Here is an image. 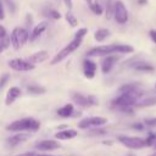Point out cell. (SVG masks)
Masks as SVG:
<instances>
[{
  "mask_svg": "<svg viewBox=\"0 0 156 156\" xmlns=\"http://www.w3.org/2000/svg\"><path fill=\"white\" fill-rule=\"evenodd\" d=\"M133 46L128 44H108V45H100L94 46L87 51L88 57H96V56H106L111 54H130L133 52Z\"/></svg>",
  "mask_w": 156,
  "mask_h": 156,
  "instance_id": "obj_1",
  "label": "cell"
},
{
  "mask_svg": "<svg viewBox=\"0 0 156 156\" xmlns=\"http://www.w3.org/2000/svg\"><path fill=\"white\" fill-rule=\"evenodd\" d=\"M141 94L138 93H119L118 96H116L111 101V106L121 110V111H132V106L135 105L138 99H140Z\"/></svg>",
  "mask_w": 156,
  "mask_h": 156,
  "instance_id": "obj_2",
  "label": "cell"
},
{
  "mask_svg": "<svg viewBox=\"0 0 156 156\" xmlns=\"http://www.w3.org/2000/svg\"><path fill=\"white\" fill-rule=\"evenodd\" d=\"M40 129V122L32 117H24L21 119H16L11 122L6 130L9 132H37Z\"/></svg>",
  "mask_w": 156,
  "mask_h": 156,
  "instance_id": "obj_3",
  "label": "cell"
},
{
  "mask_svg": "<svg viewBox=\"0 0 156 156\" xmlns=\"http://www.w3.org/2000/svg\"><path fill=\"white\" fill-rule=\"evenodd\" d=\"M82 43H83V38H77V37H74L63 49H61V50L51 58L50 65H57V63H60L61 61H63L65 58H67L71 54H73V52L82 45Z\"/></svg>",
  "mask_w": 156,
  "mask_h": 156,
  "instance_id": "obj_4",
  "label": "cell"
},
{
  "mask_svg": "<svg viewBox=\"0 0 156 156\" xmlns=\"http://www.w3.org/2000/svg\"><path fill=\"white\" fill-rule=\"evenodd\" d=\"M11 45L15 50H20L28 40H29V32L23 27H15L10 34Z\"/></svg>",
  "mask_w": 156,
  "mask_h": 156,
  "instance_id": "obj_5",
  "label": "cell"
},
{
  "mask_svg": "<svg viewBox=\"0 0 156 156\" xmlns=\"http://www.w3.org/2000/svg\"><path fill=\"white\" fill-rule=\"evenodd\" d=\"M71 98H72V101L74 104H77L78 106H82V107H91V106L99 105L98 98L95 95H91V94H84L80 91H72Z\"/></svg>",
  "mask_w": 156,
  "mask_h": 156,
  "instance_id": "obj_6",
  "label": "cell"
},
{
  "mask_svg": "<svg viewBox=\"0 0 156 156\" xmlns=\"http://www.w3.org/2000/svg\"><path fill=\"white\" fill-rule=\"evenodd\" d=\"M117 140L126 146L127 149H132V150H139V149H144L146 147V143L145 139L139 138V136H129V135H118Z\"/></svg>",
  "mask_w": 156,
  "mask_h": 156,
  "instance_id": "obj_7",
  "label": "cell"
},
{
  "mask_svg": "<svg viewBox=\"0 0 156 156\" xmlns=\"http://www.w3.org/2000/svg\"><path fill=\"white\" fill-rule=\"evenodd\" d=\"M113 17L116 20V22L118 24H124L128 22L129 15H128V10L124 5L123 1L117 0L115 1V9H113Z\"/></svg>",
  "mask_w": 156,
  "mask_h": 156,
  "instance_id": "obj_8",
  "label": "cell"
},
{
  "mask_svg": "<svg viewBox=\"0 0 156 156\" xmlns=\"http://www.w3.org/2000/svg\"><path fill=\"white\" fill-rule=\"evenodd\" d=\"M107 123V118L101 117V116H90L87 118H83L79 121L78 127L80 129H88V128H94V127H102L104 124Z\"/></svg>",
  "mask_w": 156,
  "mask_h": 156,
  "instance_id": "obj_9",
  "label": "cell"
},
{
  "mask_svg": "<svg viewBox=\"0 0 156 156\" xmlns=\"http://www.w3.org/2000/svg\"><path fill=\"white\" fill-rule=\"evenodd\" d=\"M7 65L11 69L17 71V72H28V71H32L35 68V65H33L28 60H23V58H12L9 61Z\"/></svg>",
  "mask_w": 156,
  "mask_h": 156,
  "instance_id": "obj_10",
  "label": "cell"
},
{
  "mask_svg": "<svg viewBox=\"0 0 156 156\" xmlns=\"http://www.w3.org/2000/svg\"><path fill=\"white\" fill-rule=\"evenodd\" d=\"M118 55L116 54H111V55H106L104 56L102 61H101V72L104 74H107L112 71V68L115 67V65L117 63L118 61Z\"/></svg>",
  "mask_w": 156,
  "mask_h": 156,
  "instance_id": "obj_11",
  "label": "cell"
},
{
  "mask_svg": "<svg viewBox=\"0 0 156 156\" xmlns=\"http://www.w3.org/2000/svg\"><path fill=\"white\" fill-rule=\"evenodd\" d=\"M82 68H83V74L87 79H93L96 74V71H98V65L96 62H94L93 60L90 58H85L83 61V65H82Z\"/></svg>",
  "mask_w": 156,
  "mask_h": 156,
  "instance_id": "obj_12",
  "label": "cell"
},
{
  "mask_svg": "<svg viewBox=\"0 0 156 156\" xmlns=\"http://www.w3.org/2000/svg\"><path fill=\"white\" fill-rule=\"evenodd\" d=\"M29 139V134L27 133H23V132H16V134L9 136L6 139V145L10 146V147H16L18 146L20 144H23L24 141H27Z\"/></svg>",
  "mask_w": 156,
  "mask_h": 156,
  "instance_id": "obj_13",
  "label": "cell"
},
{
  "mask_svg": "<svg viewBox=\"0 0 156 156\" xmlns=\"http://www.w3.org/2000/svg\"><path fill=\"white\" fill-rule=\"evenodd\" d=\"M56 113L61 118H73L74 116H79L80 115V112H76L74 105L71 104V102L69 104H65L62 107H58Z\"/></svg>",
  "mask_w": 156,
  "mask_h": 156,
  "instance_id": "obj_14",
  "label": "cell"
},
{
  "mask_svg": "<svg viewBox=\"0 0 156 156\" xmlns=\"http://www.w3.org/2000/svg\"><path fill=\"white\" fill-rule=\"evenodd\" d=\"M61 147V144L58 140H54V139H44L40 140L39 143H37V149L41 150V151H54Z\"/></svg>",
  "mask_w": 156,
  "mask_h": 156,
  "instance_id": "obj_15",
  "label": "cell"
},
{
  "mask_svg": "<svg viewBox=\"0 0 156 156\" xmlns=\"http://www.w3.org/2000/svg\"><path fill=\"white\" fill-rule=\"evenodd\" d=\"M22 95V90L21 88L13 85V87H10V89L6 91V95H5V105L6 106H10L12 105L18 98H21Z\"/></svg>",
  "mask_w": 156,
  "mask_h": 156,
  "instance_id": "obj_16",
  "label": "cell"
},
{
  "mask_svg": "<svg viewBox=\"0 0 156 156\" xmlns=\"http://www.w3.org/2000/svg\"><path fill=\"white\" fill-rule=\"evenodd\" d=\"M48 26H49L48 21H41V22H39L38 24H35L34 28L32 29L30 34H29V41H35V40L48 29Z\"/></svg>",
  "mask_w": 156,
  "mask_h": 156,
  "instance_id": "obj_17",
  "label": "cell"
},
{
  "mask_svg": "<svg viewBox=\"0 0 156 156\" xmlns=\"http://www.w3.org/2000/svg\"><path fill=\"white\" fill-rule=\"evenodd\" d=\"M49 58V52L46 50H39L34 54H32L28 57V61L32 62L33 65H38V63H43Z\"/></svg>",
  "mask_w": 156,
  "mask_h": 156,
  "instance_id": "obj_18",
  "label": "cell"
},
{
  "mask_svg": "<svg viewBox=\"0 0 156 156\" xmlns=\"http://www.w3.org/2000/svg\"><path fill=\"white\" fill-rule=\"evenodd\" d=\"M77 135H78V132L76 129H62L55 134V138L57 140H71V139H74Z\"/></svg>",
  "mask_w": 156,
  "mask_h": 156,
  "instance_id": "obj_19",
  "label": "cell"
},
{
  "mask_svg": "<svg viewBox=\"0 0 156 156\" xmlns=\"http://www.w3.org/2000/svg\"><path fill=\"white\" fill-rule=\"evenodd\" d=\"M132 67L135 69V71H139V72H146V73H150V72H154L155 71V67L147 62H144V61H139V62H135L132 65Z\"/></svg>",
  "mask_w": 156,
  "mask_h": 156,
  "instance_id": "obj_20",
  "label": "cell"
},
{
  "mask_svg": "<svg viewBox=\"0 0 156 156\" xmlns=\"http://www.w3.org/2000/svg\"><path fill=\"white\" fill-rule=\"evenodd\" d=\"M110 34H111V32L107 28H99L94 33V39L98 43H102V41H105L110 37Z\"/></svg>",
  "mask_w": 156,
  "mask_h": 156,
  "instance_id": "obj_21",
  "label": "cell"
},
{
  "mask_svg": "<svg viewBox=\"0 0 156 156\" xmlns=\"http://www.w3.org/2000/svg\"><path fill=\"white\" fill-rule=\"evenodd\" d=\"M156 105V96H147V98H140L135 102V107H147V106H154Z\"/></svg>",
  "mask_w": 156,
  "mask_h": 156,
  "instance_id": "obj_22",
  "label": "cell"
},
{
  "mask_svg": "<svg viewBox=\"0 0 156 156\" xmlns=\"http://www.w3.org/2000/svg\"><path fill=\"white\" fill-rule=\"evenodd\" d=\"M27 93L28 94H33V95H40V94L46 93V89L44 87H41V85L33 84V85H28L27 87Z\"/></svg>",
  "mask_w": 156,
  "mask_h": 156,
  "instance_id": "obj_23",
  "label": "cell"
},
{
  "mask_svg": "<svg viewBox=\"0 0 156 156\" xmlns=\"http://www.w3.org/2000/svg\"><path fill=\"white\" fill-rule=\"evenodd\" d=\"M89 9H90L91 12L95 13L96 16H100V15H102V12H104L102 5H100V2H98V1H91V2L89 4Z\"/></svg>",
  "mask_w": 156,
  "mask_h": 156,
  "instance_id": "obj_24",
  "label": "cell"
},
{
  "mask_svg": "<svg viewBox=\"0 0 156 156\" xmlns=\"http://www.w3.org/2000/svg\"><path fill=\"white\" fill-rule=\"evenodd\" d=\"M65 20L67 21V23H68L71 27H77V26H78V20H77V17H76L71 11H67V12H66Z\"/></svg>",
  "mask_w": 156,
  "mask_h": 156,
  "instance_id": "obj_25",
  "label": "cell"
},
{
  "mask_svg": "<svg viewBox=\"0 0 156 156\" xmlns=\"http://www.w3.org/2000/svg\"><path fill=\"white\" fill-rule=\"evenodd\" d=\"M44 15L46 17L51 18V20H60L61 18V13L57 10H55V9H46L44 11Z\"/></svg>",
  "mask_w": 156,
  "mask_h": 156,
  "instance_id": "obj_26",
  "label": "cell"
},
{
  "mask_svg": "<svg viewBox=\"0 0 156 156\" xmlns=\"http://www.w3.org/2000/svg\"><path fill=\"white\" fill-rule=\"evenodd\" d=\"M113 9H115V1L112 0H107L106 1V18L110 20L113 17Z\"/></svg>",
  "mask_w": 156,
  "mask_h": 156,
  "instance_id": "obj_27",
  "label": "cell"
},
{
  "mask_svg": "<svg viewBox=\"0 0 156 156\" xmlns=\"http://www.w3.org/2000/svg\"><path fill=\"white\" fill-rule=\"evenodd\" d=\"M145 143H146V146H154L156 144V134L155 133H150L147 135V138L145 139Z\"/></svg>",
  "mask_w": 156,
  "mask_h": 156,
  "instance_id": "obj_28",
  "label": "cell"
},
{
  "mask_svg": "<svg viewBox=\"0 0 156 156\" xmlns=\"http://www.w3.org/2000/svg\"><path fill=\"white\" fill-rule=\"evenodd\" d=\"M88 134L89 135H104V134H106V130L102 129L101 127H94V129L90 130Z\"/></svg>",
  "mask_w": 156,
  "mask_h": 156,
  "instance_id": "obj_29",
  "label": "cell"
},
{
  "mask_svg": "<svg viewBox=\"0 0 156 156\" xmlns=\"http://www.w3.org/2000/svg\"><path fill=\"white\" fill-rule=\"evenodd\" d=\"M9 79H10V74L9 73H2L0 76V90L6 85V83L9 82Z\"/></svg>",
  "mask_w": 156,
  "mask_h": 156,
  "instance_id": "obj_30",
  "label": "cell"
},
{
  "mask_svg": "<svg viewBox=\"0 0 156 156\" xmlns=\"http://www.w3.org/2000/svg\"><path fill=\"white\" fill-rule=\"evenodd\" d=\"M87 34H88V29H87L85 27H83V28H79V29L74 33V37H77V38H84Z\"/></svg>",
  "mask_w": 156,
  "mask_h": 156,
  "instance_id": "obj_31",
  "label": "cell"
},
{
  "mask_svg": "<svg viewBox=\"0 0 156 156\" xmlns=\"http://www.w3.org/2000/svg\"><path fill=\"white\" fill-rule=\"evenodd\" d=\"M0 43H1V45L4 46V49H7V48L11 45V39H10V35H6V37L1 38V39H0Z\"/></svg>",
  "mask_w": 156,
  "mask_h": 156,
  "instance_id": "obj_32",
  "label": "cell"
},
{
  "mask_svg": "<svg viewBox=\"0 0 156 156\" xmlns=\"http://www.w3.org/2000/svg\"><path fill=\"white\" fill-rule=\"evenodd\" d=\"M5 2H6V5H7L10 12H11V13H15V12H16V9H17L15 1H13V0H5Z\"/></svg>",
  "mask_w": 156,
  "mask_h": 156,
  "instance_id": "obj_33",
  "label": "cell"
},
{
  "mask_svg": "<svg viewBox=\"0 0 156 156\" xmlns=\"http://www.w3.org/2000/svg\"><path fill=\"white\" fill-rule=\"evenodd\" d=\"M144 124H146L147 127H156V117L146 118V119L144 121Z\"/></svg>",
  "mask_w": 156,
  "mask_h": 156,
  "instance_id": "obj_34",
  "label": "cell"
},
{
  "mask_svg": "<svg viewBox=\"0 0 156 156\" xmlns=\"http://www.w3.org/2000/svg\"><path fill=\"white\" fill-rule=\"evenodd\" d=\"M132 128H133V129H136V130H143V129H144V123H141V122L133 123V124H132Z\"/></svg>",
  "mask_w": 156,
  "mask_h": 156,
  "instance_id": "obj_35",
  "label": "cell"
},
{
  "mask_svg": "<svg viewBox=\"0 0 156 156\" xmlns=\"http://www.w3.org/2000/svg\"><path fill=\"white\" fill-rule=\"evenodd\" d=\"M4 18H5V9H4L2 0H0V21H2Z\"/></svg>",
  "mask_w": 156,
  "mask_h": 156,
  "instance_id": "obj_36",
  "label": "cell"
},
{
  "mask_svg": "<svg viewBox=\"0 0 156 156\" xmlns=\"http://www.w3.org/2000/svg\"><path fill=\"white\" fill-rule=\"evenodd\" d=\"M149 35H150V39L156 44V29H151L149 32Z\"/></svg>",
  "mask_w": 156,
  "mask_h": 156,
  "instance_id": "obj_37",
  "label": "cell"
},
{
  "mask_svg": "<svg viewBox=\"0 0 156 156\" xmlns=\"http://www.w3.org/2000/svg\"><path fill=\"white\" fill-rule=\"evenodd\" d=\"M6 35H7V30H6V28H5L4 26L0 24V39L4 38V37H6Z\"/></svg>",
  "mask_w": 156,
  "mask_h": 156,
  "instance_id": "obj_38",
  "label": "cell"
},
{
  "mask_svg": "<svg viewBox=\"0 0 156 156\" xmlns=\"http://www.w3.org/2000/svg\"><path fill=\"white\" fill-rule=\"evenodd\" d=\"M63 2H65V5L68 7V10H71L72 9V6H73V0H62Z\"/></svg>",
  "mask_w": 156,
  "mask_h": 156,
  "instance_id": "obj_39",
  "label": "cell"
},
{
  "mask_svg": "<svg viewBox=\"0 0 156 156\" xmlns=\"http://www.w3.org/2000/svg\"><path fill=\"white\" fill-rule=\"evenodd\" d=\"M17 156H37V154L34 151H28V152H23L21 155H17Z\"/></svg>",
  "mask_w": 156,
  "mask_h": 156,
  "instance_id": "obj_40",
  "label": "cell"
},
{
  "mask_svg": "<svg viewBox=\"0 0 156 156\" xmlns=\"http://www.w3.org/2000/svg\"><path fill=\"white\" fill-rule=\"evenodd\" d=\"M32 20H33V18H32V16H30V15H27L26 21H27V24H28V26H30V24H32Z\"/></svg>",
  "mask_w": 156,
  "mask_h": 156,
  "instance_id": "obj_41",
  "label": "cell"
},
{
  "mask_svg": "<svg viewBox=\"0 0 156 156\" xmlns=\"http://www.w3.org/2000/svg\"><path fill=\"white\" fill-rule=\"evenodd\" d=\"M138 4L139 5H146L147 4V0H138Z\"/></svg>",
  "mask_w": 156,
  "mask_h": 156,
  "instance_id": "obj_42",
  "label": "cell"
},
{
  "mask_svg": "<svg viewBox=\"0 0 156 156\" xmlns=\"http://www.w3.org/2000/svg\"><path fill=\"white\" fill-rule=\"evenodd\" d=\"M37 156H54V155H48V154H37Z\"/></svg>",
  "mask_w": 156,
  "mask_h": 156,
  "instance_id": "obj_43",
  "label": "cell"
},
{
  "mask_svg": "<svg viewBox=\"0 0 156 156\" xmlns=\"http://www.w3.org/2000/svg\"><path fill=\"white\" fill-rule=\"evenodd\" d=\"M4 50H5V49H4V46H2V45H1V43H0V54H1Z\"/></svg>",
  "mask_w": 156,
  "mask_h": 156,
  "instance_id": "obj_44",
  "label": "cell"
},
{
  "mask_svg": "<svg viewBox=\"0 0 156 156\" xmlns=\"http://www.w3.org/2000/svg\"><path fill=\"white\" fill-rule=\"evenodd\" d=\"M85 1H87V2H88V4H90V2H91V1H93V0H85Z\"/></svg>",
  "mask_w": 156,
  "mask_h": 156,
  "instance_id": "obj_45",
  "label": "cell"
},
{
  "mask_svg": "<svg viewBox=\"0 0 156 156\" xmlns=\"http://www.w3.org/2000/svg\"><path fill=\"white\" fill-rule=\"evenodd\" d=\"M150 156H156V152H155V154H154V155H150Z\"/></svg>",
  "mask_w": 156,
  "mask_h": 156,
  "instance_id": "obj_46",
  "label": "cell"
},
{
  "mask_svg": "<svg viewBox=\"0 0 156 156\" xmlns=\"http://www.w3.org/2000/svg\"><path fill=\"white\" fill-rule=\"evenodd\" d=\"M155 89H156V84H155Z\"/></svg>",
  "mask_w": 156,
  "mask_h": 156,
  "instance_id": "obj_47",
  "label": "cell"
}]
</instances>
